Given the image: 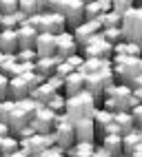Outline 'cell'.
<instances>
[{
  "instance_id": "obj_16",
  "label": "cell",
  "mask_w": 142,
  "mask_h": 157,
  "mask_svg": "<svg viewBox=\"0 0 142 157\" xmlns=\"http://www.w3.org/2000/svg\"><path fill=\"white\" fill-rule=\"evenodd\" d=\"M16 31H18L20 49H34L36 47V40H38V29L36 27H31L29 22H22Z\"/></svg>"
},
{
  "instance_id": "obj_23",
  "label": "cell",
  "mask_w": 142,
  "mask_h": 157,
  "mask_svg": "<svg viewBox=\"0 0 142 157\" xmlns=\"http://www.w3.org/2000/svg\"><path fill=\"white\" fill-rule=\"evenodd\" d=\"M56 93H58V91H56L51 84H49V82H45L42 86H38V89H34L31 93H29V98H34L36 102H40V104H45V106H47L49 100H51Z\"/></svg>"
},
{
  "instance_id": "obj_6",
  "label": "cell",
  "mask_w": 142,
  "mask_h": 157,
  "mask_svg": "<svg viewBox=\"0 0 142 157\" xmlns=\"http://www.w3.org/2000/svg\"><path fill=\"white\" fill-rule=\"evenodd\" d=\"M80 53H82L85 58H113V44L107 42V40L102 38V33H98L89 40L87 44L80 47Z\"/></svg>"
},
{
  "instance_id": "obj_4",
  "label": "cell",
  "mask_w": 142,
  "mask_h": 157,
  "mask_svg": "<svg viewBox=\"0 0 142 157\" xmlns=\"http://www.w3.org/2000/svg\"><path fill=\"white\" fill-rule=\"evenodd\" d=\"M56 137H58V146H62V148H71V146L76 144V126H73V120L69 117L67 113H60L56 117Z\"/></svg>"
},
{
  "instance_id": "obj_20",
  "label": "cell",
  "mask_w": 142,
  "mask_h": 157,
  "mask_svg": "<svg viewBox=\"0 0 142 157\" xmlns=\"http://www.w3.org/2000/svg\"><path fill=\"white\" fill-rule=\"evenodd\" d=\"M93 122H96V142H98L100 135H102V131L109 126L111 122H113V113L107 111V109H98L93 113Z\"/></svg>"
},
{
  "instance_id": "obj_24",
  "label": "cell",
  "mask_w": 142,
  "mask_h": 157,
  "mask_svg": "<svg viewBox=\"0 0 142 157\" xmlns=\"http://www.w3.org/2000/svg\"><path fill=\"white\" fill-rule=\"evenodd\" d=\"M113 122L122 128V133H129V131L136 128V120H133V115H131V111H118V113H113Z\"/></svg>"
},
{
  "instance_id": "obj_1",
  "label": "cell",
  "mask_w": 142,
  "mask_h": 157,
  "mask_svg": "<svg viewBox=\"0 0 142 157\" xmlns=\"http://www.w3.org/2000/svg\"><path fill=\"white\" fill-rule=\"evenodd\" d=\"M98 111L96 95L91 91H82L73 98H67V115L71 120H82V117H93V113Z\"/></svg>"
},
{
  "instance_id": "obj_32",
  "label": "cell",
  "mask_w": 142,
  "mask_h": 157,
  "mask_svg": "<svg viewBox=\"0 0 142 157\" xmlns=\"http://www.w3.org/2000/svg\"><path fill=\"white\" fill-rule=\"evenodd\" d=\"M73 71H78L73 64H71V62L69 60H62V62H60V64L56 67V73H53V75H58V78H62V80H67L69 75H71V73H73Z\"/></svg>"
},
{
  "instance_id": "obj_17",
  "label": "cell",
  "mask_w": 142,
  "mask_h": 157,
  "mask_svg": "<svg viewBox=\"0 0 142 157\" xmlns=\"http://www.w3.org/2000/svg\"><path fill=\"white\" fill-rule=\"evenodd\" d=\"M107 11H111V0H91L85 5V20H98Z\"/></svg>"
},
{
  "instance_id": "obj_25",
  "label": "cell",
  "mask_w": 142,
  "mask_h": 157,
  "mask_svg": "<svg viewBox=\"0 0 142 157\" xmlns=\"http://www.w3.org/2000/svg\"><path fill=\"white\" fill-rule=\"evenodd\" d=\"M51 13V20H49V33H53V36H58V33H65V31H69L67 27V18H65V13H56V11H49Z\"/></svg>"
},
{
  "instance_id": "obj_9",
  "label": "cell",
  "mask_w": 142,
  "mask_h": 157,
  "mask_svg": "<svg viewBox=\"0 0 142 157\" xmlns=\"http://www.w3.org/2000/svg\"><path fill=\"white\" fill-rule=\"evenodd\" d=\"M62 13H65V18H67L69 29L73 31L76 27H80V25L85 22V2H82V0H69Z\"/></svg>"
},
{
  "instance_id": "obj_29",
  "label": "cell",
  "mask_w": 142,
  "mask_h": 157,
  "mask_svg": "<svg viewBox=\"0 0 142 157\" xmlns=\"http://www.w3.org/2000/svg\"><path fill=\"white\" fill-rule=\"evenodd\" d=\"M100 22H102V29H109V27H122V16H120L118 11H107V13H102L98 18Z\"/></svg>"
},
{
  "instance_id": "obj_2",
  "label": "cell",
  "mask_w": 142,
  "mask_h": 157,
  "mask_svg": "<svg viewBox=\"0 0 142 157\" xmlns=\"http://www.w3.org/2000/svg\"><path fill=\"white\" fill-rule=\"evenodd\" d=\"M113 75L116 82H129L142 73V56H113Z\"/></svg>"
},
{
  "instance_id": "obj_51",
  "label": "cell",
  "mask_w": 142,
  "mask_h": 157,
  "mask_svg": "<svg viewBox=\"0 0 142 157\" xmlns=\"http://www.w3.org/2000/svg\"><path fill=\"white\" fill-rule=\"evenodd\" d=\"M0 155H2V153H0Z\"/></svg>"
},
{
  "instance_id": "obj_28",
  "label": "cell",
  "mask_w": 142,
  "mask_h": 157,
  "mask_svg": "<svg viewBox=\"0 0 142 157\" xmlns=\"http://www.w3.org/2000/svg\"><path fill=\"white\" fill-rule=\"evenodd\" d=\"M100 33H102V38L107 40V42H111V44H118V42H122V40H124L122 27H109V29H102Z\"/></svg>"
},
{
  "instance_id": "obj_33",
  "label": "cell",
  "mask_w": 142,
  "mask_h": 157,
  "mask_svg": "<svg viewBox=\"0 0 142 157\" xmlns=\"http://www.w3.org/2000/svg\"><path fill=\"white\" fill-rule=\"evenodd\" d=\"M20 11H22L27 18H31L40 11V5L36 2V0H20Z\"/></svg>"
},
{
  "instance_id": "obj_15",
  "label": "cell",
  "mask_w": 142,
  "mask_h": 157,
  "mask_svg": "<svg viewBox=\"0 0 142 157\" xmlns=\"http://www.w3.org/2000/svg\"><path fill=\"white\" fill-rule=\"evenodd\" d=\"M38 56L40 58H47V56H56V36L45 31V33H38V40H36V47Z\"/></svg>"
},
{
  "instance_id": "obj_22",
  "label": "cell",
  "mask_w": 142,
  "mask_h": 157,
  "mask_svg": "<svg viewBox=\"0 0 142 157\" xmlns=\"http://www.w3.org/2000/svg\"><path fill=\"white\" fill-rule=\"evenodd\" d=\"M98 144L105 146V148L113 155V157H120V155L124 153V148H122V135H107V137H102Z\"/></svg>"
},
{
  "instance_id": "obj_8",
  "label": "cell",
  "mask_w": 142,
  "mask_h": 157,
  "mask_svg": "<svg viewBox=\"0 0 142 157\" xmlns=\"http://www.w3.org/2000/svg\"><path fill=\"white\" fill-rule=\"evenodd\" d=\"M56 53L60 58H71V56H76L80 53V44L76 42V36H73V31H65V33H58L56 36Z\"/></svg>"
},
{
  "instance_id": "obj_11",
  "label": "cell",
  "mask_w": 142,
  "mask_h": 157,
  "mask_svg": "<svg viewBox=\"0 0 142 157\" xmlns=\"http://www.w3.org/2000/svg\"><path fill=\"white\" fill-rule=\"evenodd\" d=\"M73 126H76V142H96V122H93V117L76 120Z\"/></svg>"
},
{
  "instance_id": "obj_36",
  "label": "cell",
  "mask_w": 142,
  "mask_h": 157,
  "mask_svg": "<svg viewBox=\"0 0 142 157\" xmlns=\"http://www.w3.org/2000/svg\"><path fill=\"white\" fill-rule=\"evenodd\" d=\"M67 2H69V0H49L45 11H56V13H62V11H65V7H67Z\"/></svg>"
},
{
  "instance_id": "obj_44",
  "label": "cell",
  "mask_w": 142,
  "mask_h": 157,
  "mask_svg": "<svg viewBox=\"0 0 142 157\" xmlns=\"http://www.w3.org/2000/svg\"><path fill=\"white\" fill-rule=\"evenodd\" d=\"M36 2L40 5V11H45V9H47V2H49V0H36Z\"/></svg>"
},
{
  "instance_id": "obj_49",
  "label": "cell",
  "mask_w": 142,
  "mask_h": 157,
  "mask_svg": "<svg viewBox=\"0 0 142 157\" xmlns=\"http://www.w3.org/2000/svg\"><path fill=\"white\" fill-rule=\"evenodd\" d=\"M31 157H42V155H31Z\"/></svg>"
},
{
  "instance_id": "obj_19",
  "label": "cell",
  "mask_w": 142,
  "mask_h": 157,
  "mask_svg": "<svg viewBox=\"0 0 142 157\" xmlns=\"http://www.w3.org/2000/svg\"><path fill=\"white\" fill-rule=\"evenodd\" d=\"M7 124L11 126V133H18L22 126H27V124H31V115L25 113L22 109L18 106V102H16V109L11 111V115L7 117Z\"/></svg>"
},
{
  "instance_id": "obj_27",
  "label": "cell",
  "mask_w": 142,
  "mask_h": 157,
  "mask_svg": "<svg viewBox=\"0 0 142 157\" xmlns=\"http://www.w3.org/2000/svg\"><path fill=\"white\" fill-rule=\"evenodd\" d=\"M20 148V140L16 137V135H7V137H0V153L2 155H11Z\"/></svg>"
},
{
  "instance_id": "obj_47",
  "label": "cell",
  "mask_w": 142,
  "mask_h": 157,
  "mask_svg": "<svg viewBox=\"0 0 142 157\" xmlns=\"http://www.w3.org/2000/svg\"><path fill=\"white\" fill-rule=\"evenodd\" d=\"M0 25H2V13H0Z\"/></svg>"
},
{
  "instance_id": "obj_14",
  "label": "cell",
  "mask_w": 142,
  "mask_h": 157,
  "mask_svg": "<svg viewBox=\"0 0 142 157\" xmlns=\"http://www.w3.org/2000/svg\"><path fill=\"white\" fill-rule=\"evenodd\" d=\"M87 86H85V73L82 71H73L71 75L65 80V89H62V93L67 98H73V95H78V93H82Z\"/></svg>"
},
{
  "instance_id": "obj_45",
  "label": "cell",
  "mask_w": 142,
  "mask_h": 157,
  "mask_svg": "<svg viewBox=\"0 0 142 157\" xmlns=\"http://www.w3.org/2000/svg\"><path fill=\"white\" fill-rule=\"evenodd\" d=\"M136 7H140V9H142V0H136Z\"/></svg>"
},
{
  "instance_id": "obj_39",
  "label": "cell",
  "mask_w": 142,
  "mask_h": 157,
  "mask_svg": "<svg viewBox=\"0 0 142 157\" xmlns=\"http://www.w3.org/2000/svg\"><path fill=\"white\" fill-rule=\"evenodd\" d=\"M131 115H133V120H136V126L142 128V102L138 104V106L131 109Z\"/></svg>"
},
{
  "instance_id": "obj_34",
  "label": "cell",
  "mask_w": 142,
  "mask_h": 157,
  "mask_svg": "<svg viewBox=\"0 0 142 157\" xmlns=\"http://www.w3.org/2000/svg\"><path fill=\"white\" fill-rule=\"evenodd\" d=\"M20 11V0H0V13L9 16V13H16Z\"/></svg>"
},
{
  "instance_id": "obj_5",
  "label": "cell",
  "mask_w": 142,
  "mask_h": 157,
  "mask_svg": "<svg viewBox=\"0 0 142 157\" xmlns=\"http://www.w3.org/2000/svg\"><path fill=\"white\" fill-rule=\"evenodd\" d=\"M113 82H116L113 69H102V71L87 73L85 75V86H87V91L93 93V95H105V89L109 84H113Z\"/></svg>"
},
{
  "instance_id": "obj_42",
  "label": "cell",
  "mask_w": 142,
  "mask_h": 157,
  "mask_svg": "<svg viewBox=\"0 0 142 157\" xmlns=\"http://www.w3.org/2000/svg\"><path fill=\"white\" fill-rule=\"evenodd\" d=\"M7 135H11V126L7 122H0V137H7Z\"/></svg>"
},
{
  "instance_id": "obj_31",
  "label": "cell",
  "mask_w": 142,
  "mask_h": 157,
  "mask_svg": "<svg viewBox=\"0 0 142 157\" xmlns=\"http://www.w3.org/2000/svg\"><path fill=\"white\" fill-rule=\"evenodd\" d=\"M136 7V0H111V9L113 11H118L120 16H124L129 9Z\"/></svg>"
},
{
  "instance_id": "obj_50",
  "label": "cell",
  "mask_w": 142,
  "mask_h": 157,
  "mask_svg": "<svg viewBox=\"0 0 142 157\" xmlns=\"http://www.w3.org/2000/svg\"><path fill=\"white\" fill-rule=\"evenodd\" d=\"M0 100H2V98H0Z\"/></svg>"
},
{
  "instance_id": "obj_3",
  "label": "cell",
  "mask_w": 142,
  "mask_h": 157,
  "mask_svg": "<svg viewBox=\"0 0 142 157\" xmlns=\"http://www.w3.org/2000/svg\"><path fill=\"white\" fill-rule=\"evenodd\" d=\"M122 31H124V40L142 44V9L140 7L129 9L122 16Z\"/></svg>"
},
{
  "instance_id": "obj_7",
  "label": "cell",
  "mask_w": 142,
  "mask_h": 157,
  "mask_svg": "<svg viewBox=\"0 0 142 157\" xmlns=\"http://www.w3.org/2000/svg\"><path fill=\"white\" fill-rule=\"evenodd\" d=\"M56 117L58 113H53L49 106H40L31 117V126L36 128V133H51L56 128Z\"/></svg>"
},
{
  "instance_id": "obj_21",
  "label": "cell",
  "mask_w": 142,
  "mask_h": 157,
  "mask_svg": "<svg viewBox=\"0 0 142 157\" xmlns=\"http://www.w3.org/2000/svg\"><path fill=\"white\" fill-rule=\"evenodd\" d=\"M142 144V128H133V131H129V133H124L122 135V148H124V153H133L138 146Z\"/></svg>"
},
{
  "instance_id": "obj_26",
  "label": "cell",
  "mask_w": 142,
  "mask_h": 157,
  "mask_svg": "<svg viewBox=\"0 0 142 157\" xmlns=\"http://www.w3.org/2000/svg\"><path fill=\"white\" fill-rule=\"evenodd\" d=\"M22 22H27V16H25L22 11H16V13L2 16V25H0V31H2V29H18Z\"/></svg>"
},
{
  "instance_id": "obj_38",
  "label": "cell",
  "mask_w": 142,
  "mask_h": 157,
  "mask_svg": "<svg viewBox=\"0 0 142 157\" xmlns=\"http://www.w3.org/2000/svg\"><path fill=\"white\" fill-rule=\"evenodd\" d=\"M14 135H16L18 140H29V137H34V135H36V128L31 126V124H27V126H22V128H20L18 133H14Z\"/></svg>"
},
{
  "instance_id": "obj_18",
  "label": "cell",
  "mask_w": 142,
  "mask_h": 157,
  "mask_svg": "<svg viewBox=\"0 0 142 157\" xmlns=\"http://www.w3.org/2000/svg\"><path fill=\"white\" fill-rule=\"evenodd\" d=\"M62 60H65V58H60L58 53H56V56H47V58H38V60H36V73H40V75H45V78L53 75V73H56V67H58Z\"/></svg>"
},
{
  "instance_id": "obj_48",
  "label": "cell",
  "mask_w": 142,
  "mask_h": 157,
  "mask_svg": "<svg viewBox=\"0 0 142 157\" xmlns=\"http://www.w3.org/2000/svg\"><path fill=\"white\" fill-rule=\"evenodd\" d=\"M82 2H85V5H87V2H91V0H82Z\"/></svg>"
},
{
  "instance_id": "obj_43",
  "label": "cell",
  "mask_w": 142,
  "mask_h": 157,
  "mask_svg": "<svg viewBox=\"0 0 142 157\" xmlns=\"http://www.w3.org/2000/svg\"><path fill=\"white\" fill-rule=\"evenodd\" d=\"M131 157H142V144L138 146V148H136L133 153H131Z\"/></svg>"
},
{
  "instance_id": "obj_35",
  "label": "cell",
  "mask_w": 142,
  "mask_h": 157,
  "mask_svg": "<svg viewBox=\"0 0 142 157\" xmlns=\"http://www.w3.org/2000/svg\"><path fill=\"white\" fill-rule=\"evenodd\" d=\"M40 56H38V51L36 49H20L18 53H16V60L18 62H36Z\"/></svg>"
},
{
  "instance_id": "obj_10",
  "label": "cell",
  "mask_w": 142,
  "mask_h": 157,
  "mask_svg": "<svg viewBox=\"0 0 142 157\" xmlns=\"http://www.w3.org/2000/svg\"><path fill=\"white\" fill-rule=\"evenodd\" d=\"M100 31H102V22H100V20H85L80 27L73 29V36H76V42L82 47V44H87L93 36H98Z\"/></svg>"
},
{
  "instance_id": "obj_37",
  "label": "cell",
  "mask_w": 142,
  "mask_h": 157,
  "mask_svg": "<svg viewBox=\"0 0 142 157\" xmlns=\"http://www.w3.org/2000/svg\"><path fill=\"white\" fill-rule=\"evenodd\" d=\"M9 84H11V78L5 75V73H0V98L2 100L9 98Z\"/></svg>"
},
{
  "instance_id": "obj_46",
  "label": "cell",
  "mask_w": 142,
  "mask_h": 157,
  "mask_svg": "<svg viewBox=\"0 0 142 157\" xmlns=\"http://www.w3.org/2000/svg\"><path fill=\"white\" fill-rule=\"evenodd\" d=\"M136 93H138V95H140V100H142V89H140V91H136Z\"/></svg>"
},
{
  "instance_id": "obj_41",
  "label": "cell",
  "mask_w": 142,
  "mask_h": 157,
  "mask_svg": "<svg viewBox=\"0 0 142 157\" xmlns=\"http://www.w3.org/2000/svg\"><path fill=\"white\" fill-rule=\"evenodd\" d=\"M93 157H113V155H111V153L105 148V146H100V144H98V146H96V151H93Z\"/></svg>"
},
{
  "instance_id": "obj_30",
  "label": "cell",
  "mask_w": 142,
  "mask_h": 157,
  "mask_svg": "<svg viewBox=\"0 0 142 157\" xmlns=\"http://www.w3.org/2000/svg\"><path fill=\"white\" fill-rule=\"evenodd\" d=\"M47 106L49 109H51L53 113H67V95H65V93L62 91H60V93H56V95L51 98V100H49V104H47Z\"/></svg>"
},
{
  "instance_id": "obj_12",
  "label": "cell",
  "mask_w": 142,
  "mask_h": 157,
  "mask_svg": "<svg viewBox=\"0 0 142 157\" xmlns=\"http://www.w3.org/2000/svg\"><path fill=\"white\" fill-rule=\"evenodd\" d=\"M0 51L9 56H16L20 51V42H18V31L16 29H2L0 31Z\"/></svg>"
},
{
  "instance_id": "obj_13",
  "label": "cell",
  "mask_w": 142,
  "mask_h": 157,
  "mask_svg": "<svg viewBox=\"0 0 142 157\" xmlns=\"http://www.w3.org/2000/svg\"><path fill=\"white\" fill-rule=\"evenodd\" d=\"M29 93H31V86H29V82L25 75H14L11 78V84H9V98L11 100H25L29 98Z\"/></svg>"
},
{
  "instance_id": "obj_40",
  "label": "cell",
  "mask_w": 142,
  "mask_h": 157,
  "mask_svg": "<svg viewBox=\"0 0 142 157\" xmlns=\"http://www.w3.org/2000/svg\"><path fill=\"white\" fill-rule=\"evenodd\" d=\"M127 84L133 89V91H140V89H142V73H140V75H136V78H131Z\"/></svg>"
}]
</instances>
